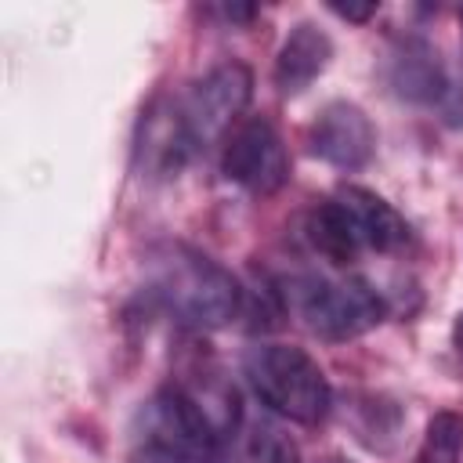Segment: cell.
Here are the masks:
<instances>
[{"label": "cell", "instance_id": "4fadbf2b", "mask_svg": "<svg viewBox=\"0 0 463 463\" xmlns=\"http://www.w3.org/2000/svg\"><path fill=\"white\" fill-rule=\"evenodd\" d=\"M459 452H463V416L438 412L427 423V438L416 463H459Z\"/></svg>", "mask_w": 463, "mask_h": 463}, {"label": "cell", "instance_id": "5bb4252c", "mask_svg": "<svg viewBox=\"0 0 463 463\" xmlns=\"http://www.w3.org/2000/svg\"><path fill=\"white\" fill-rule=\"evenodd\" d=\"M333 11H336L340 18H351V22H365V18L376 11V4H362V7H354V4H333Z\"/></svg>", "mask_w": 463, "mask_h": 463}, {"label": "cell", "instance_id": "3957f363", "mask_svg": "<svg viewBox=\"0 0 463 463\" xmlns=\"http://www.w3.org/2000/svg\"><path fill=\"white\" fill-rule=\"evenodd\" d=\"M246 376L257 398L286 420L318 423L329 412V402H333L329 380L304 347L257 344L246 354Z\"/></svg>", "mask_w": 463, "mask_h": 463}, {"label": "cell", "instance_id": "7a4b0ae2", "mask_svg": "<svg viewBox=\"0 0 463 463\" xmlns=\"http://www.w3.org/2000/svg\"><path fill=\"white\" fill-rule=\"evenodd\" d=\"M307 239L329 264H351L365 250L391 253L409 242L405 217L369 188L347 184L311 210Z\"/></svg>", "mask_w": 463, "mask_h": 463}, {"label": "cell", "instance_id": "52a82bcc", "mask_svg": "<svg viewBox=\"0 0 463 463\" xmlns=\"http://www.w3.org/2000/svg\"><path fill=\"white\" fill-rule=\"evenodd\" d=\"M221 166L228 181L242 184L253 195H271L289 177V156L279 130L268 119H246L224 137Z\"/></svg>", "mask_w": 463, "mask_h": 463}, {"label": "cell", "instance_id": "6da1fadb", "mask_svg": "<svg viewBox=\"0 0 463 463\" xmlns=\"http://www.w3.org/2000/svg\"><path fill=\"white\" fill-rule=\"evenodd\" d=\"M148 297L184 329H221L239 315V282L188 246H163L152 253Z\"/></svg>", "mask_w": 463, "mask_h": 463}, {"label": "cell", "instance_id": "2e32d148", "mask_svg": "<svg viewBox=\"0 0 463 463\" xmlns=\"http://www.w3.org/2000/svg\"><path fill=\"white\" fill-rule=\"evenodd\" d=\"M326 463H344V459H326Z\"/></svg>", "mask_w": 463, "mask_h": 463}, {"label": "cell", "instance_id": "9a60e30c", "mask_svg": "<svg viewBox=\"0 0 463 463\" xmlns=\"http://www.w3.org/2000/svg\"><path fill=\"white\" fill-rule=\"evenodd\" d=\"M456 336H459V344H463V315H459V322H456Z\"/></svg>", "mask_w": 463, "mask_h": 463}, {"label": "cell", "instance_id": "ba28073f", "mask_svg": "<svg viewBox=\"0 0 463 463\" xmlns=\"http://www.w3.org/2000/svg\"><path fill=\"white\" fill-rule=\"evenodd\" d=\"M311 148H315V156H322L326 163H333L340 170H358L376 152V130L358 105L333 101L318 112V119L311 127Z\"/></svg>", "mask_w": 463, "mask_h": 463}, {"label": "cell", "instance_id": "8fae6325", "mask_svg": "<svg viewBox=\"0 0 463 463\" xmlns=\"http://www.w3.org/2000/svg\"><path fill=\"white\" fill-rule=\"evenodd\" d=\"M217 463H300L297 441L264 420H239V427L224 438Z\"/></svg>", "mask_w": 463, "mask_h": 463}, {"label": "cell", "instance_id": "277c9868", "mask_svg": "<svg viewBox=\"0 0 463 463\" xmlns=\"http://www.w3.org/2000/svg\"><path fill=\"white\" fill-rule=\"evenodd\" d=\"M141 438L166 463H217L224 445V434L210 412L181 383H170L145 402Z\"/></svg>", "mask_w": 463, "mask_h": 463}, {"label": "cell", "instance_id": "7c38bea8", "mask_svg": "<svg viewBox=\"0 0 463 463\" xmlns=\"http://www.w3.org/2000/svg\"><path fill=\"white\" fill-rule=\"evenodd\" d=\"M394 87H398L405 98H420V101L438 98L441 87H445L438 54H434L427 43L409 40V43L402 47V54L394 58Z\"/></svg>", "mask_w": 463, "mask_h": 463}, {"label": "cell", "instance_id": "5b68a950", "mask_svg": "<svg viewBox=\"0 0 463 463\" xmlns=\"http://www.w3.org/2000/svg\"><path fill=\"white\" fill-rule=\"evenodd\" d=\"M300 318L322 340H351L380 326L383 297L365 279H318L300 289Z\"/></svg>", "mask_w": 463, "mask_h": 463}, {"label": "cell", "instance_id": "30bf717a", "mask_svg": "<svg viewBox=\"0 0 463 463\" xmlns=\"http://www.w3.org/2000/svg\"><path fill=\"white\" fill-rule=\"evenodd\" d=\"M195 148L188 127H184V112L181 109H152L141 123V163L156 174H174L188 152Z\"/></svg>", "mask_w": 463, "mask_h": 463}, {"label": "cell", "instance_id": "9c48e42d", "mask_svg": "<svg viewBox=\"0 0 463 463\" xmlns=\"http://www.w3.org/2000/svg\"><path fill=\"white\" fill-rule=\"evenodd\" d=\"M329 58H333L329 36H326L318 25H311V22L297 25V29L286 36V43H282V51H279V58H275V83H279V90H282L286 98L307 90V87L326 72Z\"/></svg>", "mask_w": 463, "mask_h": 463}, {"label": "cell", "instance_id": "8992f818", "mask_svg": "<svg viewBox=\"0 0 463 463\" xmlns=\"http://www.w3.org/2000/svg\"><path fill=\"white\" fill-rule=\"evenodd\" d=\"M253 94V76L242 61H224L217 69H210L188 94V101L181 105L184 112V127L199 145H210L217 137L228 134V127L242 116V109L250 105Z\"/></svg>", "mask_w": 463, "mask_h": 463}]
</instances>
